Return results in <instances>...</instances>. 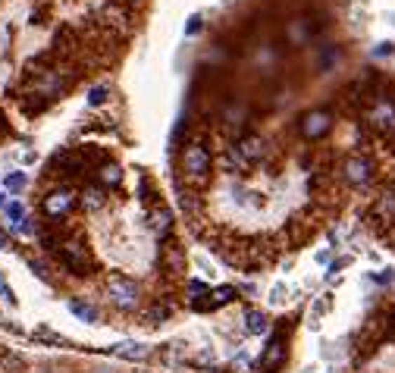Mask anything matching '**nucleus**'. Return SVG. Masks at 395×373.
<instances>
[{
  "label": "nucleus",
  "mask_w": 395,
  "mask_h": 373,
  "mask_svg": "<svg viewBox=\"0 0 395 373\" xmlns=\"http://www.w3.org/2000/svg\"><path fill=\"white\" fill-rule=\"evenodd\" d=\"M179 173H182V179L189 182L192 188L204 185V182L210 179V173H213L210 148H207L204 141H198V138L185 141V145L179 148Z\"/></svg>",
  "instance_id": "1"
},
{
  "label": "nucleus",
  "mask_w": 395,
  "mask_h": 373,
  "mask_svg": "<svg viewBox=\"0 0 395 373\" xmlns=\"http://www.w3.org/2000/svg\"><path fill=\"white\" fill-rule=\"evenodd\" d=\"M104 295H107V301H110L116 310H123V314H132V310H138L145 304L142 286L126 273H107Z\"/></svg>",
  "instance_id": "2"
},
{
  "label": "nucleus",
  "mask_w": 395,
  "mask_h": 373,
  "mask_svg": "<svg viewBox=\"0 0 395 373\" xmlns=\"http://www.w3.org/2000/svg\"><path fill=\"white\" fill-rule=\"evenodd\" d=\"M270 157V141L264 135L245 132L242 138H236V145L229 148V166L232 169H251Z\"/></svg>",
  "instance_id": "3"
},
{
  "label": "nucleus",
  "mask_w": 395,
  "mask_h": 373,
  "mask_svg": "<svg viewBox=\"0 0 395 373\" xmlns=\"http://www.w3.org/2000/svg\"><path fill=\"white\" fill-rule=\"evenodd\" d=\"M79 210V188L76 185H66V182H57V185L51 188V192L41 195V214L44 220H66V216H72Z\"/></svg>",
  "instance_id": "4"
},
{
  "label": "nucleus",
  "mask_w": 395,
  "mask_h": 373,
  "mask_svg": "<svg viewBox=\"0 0 395 373\" xmlns=\"http://www.w3.org/2000/svg\"><path fill=\"white\" fill-rule=\"evenodd\" d=\"M364 123L380 135H395V98L383 91H373L364 107Z\"/></svg>",
  "instance_id": "5"
},
{
  "label": "nucleus",
  "mask_w": 395,
  "mask_h": 373,
  "mask_svg": "<svg viewBox=\"0 0 395 373\" xmlns=\"http://www.w3.org/2000/svg\"><path fill=\"white\" fill-rule=\"evenodd\" d=\"M88 173H91V164H88V157H85V151H79V148H63V151H57L51 157V176L66 182V185H69L72 179L88 176Z\"/></svg>",
  "instance_id": "6"
},
{
  "label": "nucleus",
  "mask_w": 395,
  "mask_h": 373,
  "mask_svg": "<svg viewBox=\"0 0 395 373\" xmlns=\"http://www.w3.org/2000/svg\"><path fill=\"white\" fill-rule=\"evenodd\" d=\"M53 254H57V261L76 276H91V270H95V261H91V251L85 248V242L69 239V235L60 239V245Z\"/></svg>",
  "instance_id": "7"
},
{
  "label": "nucleus",
  "mask_w": 395,
  "mask_h": 373,
  "mask_svg": "<svg viewBox=\"0 0 395 373\" xmlns=\"http://www.w3.org/2000/svg\"><path fill=\"white\" fill-rule=\"evenodd\" d=\"M333 126H336V117H333L330 107H314L295 119V129L304 141H323L333 132Z\"/></svg>",
  "instance_id": "8"
},
{
  "label": "nucleus",
  "mask_w": 395,
  "mask_h": 373,
  "mask_svg": "<svg viewBox=\"0 0 395 373\" xmlns=\"http://www.w3.org/2000/svg\"><path fill=\"white\" fill-rule=\"evenodd\" d=\"M295 327V317H286V320H279V327L273 329V339L267 342L264 355H260V367L264 370H279L286 364V358H289V332Z\"/></svg>",
  "instance_id": "9"
},
{
  "label": "nucleus",
  "mask_w": 395,
  "mask_h": 373,
  "mask_svg": "<svg viewBox=\"0 0 395 373\" xmlns=\"http://www.w3.org/2000/svg\"><path fill=\"white\" fill-rule=\"evenodd\" d=\"M336 173L348 188H367L373 182V176H377V169H373V160L364 157V154H348Z\"/></svg>",
  "instance_id": "10"
},
{
  "label": "nucleus",
  "mask_w": 395,
  "mask_h": 373,
  "mask_svg": "<svg viewBox=\"0 0 395 373\" xmlns=\"http://www.w3.org/2000/svg\"><path fill=\"white\" fill-rule=\"evenodd\" d=\"M317 32H320L317 16H311V13H298V16H292L289 22H286L283 38H286V44L289 47H304V44H311L314 38H317Z\"/></svg>",
  "instance_id": "11"
},
{
  "label": "nucleus",
  "mask_w": 395,
  "mask_h": 373,
  "mask_svg": "<svg viewBox=\"0 0 395 373\" xmlns=\"http://www.w3.org/2000/svg\"><path fill=\"white\" fill-rule=\"evenodd\" d=\"M370 220L383 229H395V188L392 185L377 192V198L370 204Z\"/></svg>",
  "instance_id": "12"
},
{
  "label": "nucleus",
  "mask_w": 395,
  "mask_h": 373,
  "mask_svg": "<svg viewBox=\"0 0 395 373\" xmlns=\"http://www.w3.org/2000/svg\"><path fill=\"white\" fill-rule=\"evenodd\" d=\"M173 223H176V216H173V210L166 207V204H154L148 210V229H151V235L157 242H170Z\"/></svg>",
  "instance_id": "13"
},
{
  "label": "nucleus",
  "mask_w": 395,
  "mask_h": 373,
  "mask_svg": "<svg viewBox=\"0 0 395 373\" xmlns=\"http://www.w3.org/2000/svg\"><path fill=\"white\" fill-rule=\"evenodd\" d=\"M79 207L85 214H98V210L107 207V188L98 185V182H88L85 188H79Z\"/></svg>",
  "instance_id": "14"
},
{
  "label": "nucleus",
  "mask_w": 395,
  "mask_h": 373,
  "mask_svg": "<svg viewBox=\"0 0 395 373\" xmlns=\"http://www.w3.org/2000/svg\"><path fill=\"white\" fill-rule=\"evenodd\" d=\"M95 176H98V185H104L107 192H110V188H119L126 182V169L119 166L116 160H110V157H107L104 164L95 166Z\"/></svg>",
  "instance_id": "15"
},
{
  "label": "nucleus",
  "mask_w": 395,
  "mask_h": 373,
  "mask_svg": "<svg viewBox=\"0 0 395 373\" xmlns=\"http://www.w3.org/2000/svg\"><path fill=\"white\" fill-rule=\"evenodd\" d=\"M113 355L123 358V361H148V358H151V345L135 342V339H126V342L113 345Z\"/></svg>",
  "instance_id": "16"
},
{
  "label": "nucleus",
  "mask_w": 395,
  "mask_h": 373,
  "mask_svg": "<svg viewBox=\"0 0 395 373\" xmlns=\"http://www.w3.org/2000/svg\"><path fill=\"white\" fill-rule=\"evenodd\" d=\"M66 308H69V314L79 317L82 323H100V310L91 301H85V298H69Z\"/></svg>",
  "instance_id": "17"
},
{
  "label": "nucleus",
  "mask_w": 395,
  "mask_h": 373,
  "mask_svg": "<svg viewBox=\"0 0 395 373\" xmlns=\"http://www.w3.org/2000/svg\"><path fill=\"white\" fill-rule=\"evenodd\" d=\"M267 329H270V320H267L264 310L248 308L245 310V332H248V336H264Z\"/></svg>",
  "instance_id": "18"
},
{
  "label": "nucleus",
  "mask_w": 395,
  "mask_h": 373,
  "mask_svg": "<svg viewBox=\"0 0 395 373\" xmlns=\"http://www.w3.org/2000/svg\"><path fill=\"white\" fill-rule=\"evenodd\" d=\"M239 298V292L232 286H217L210 289V301L204 304V310H213V308H223V304H232Z\"/></svg>",
  "instance_id": "19"
},
{
  "label": "nucleus",
  "mask_w": 395,
  "mask_h": 373,
  "mask_svg": "<svg viewBox=\"0 0 395 373\" xmlns=\"http://www.w3.org/2000/svg\"><path fill=\"white\" fill-rule=\"evenodd\" d=\"M0 373H25V358L19 351H0Z\"/></svg>",
  "instance_id": "20"
},
{
  "label": "nucleus",
  "mask_w": 395,
  "mask_h": 373,
  "mask_svg": "<svg viewBox=\"0 0 395 373\" xmlns=\"http://www.w3.org/2000/svg\"><path fill=\"white\" fill-rule=\"evenodd\" d=\"M173 317V308L170 304H154V308L145 310V320L151 323V327H160V323H166Z\"/></svg>",
  "instance_id": "21"
},
{
  "label": "nucleus",
  "mask_w": 395,
  "mask_h": 373,
  "mask_svg": "<svg viewBox=\"0 0 395 373\" xmlns=\"http://www.w3.org/2000/svg\"><path fill=\"white\" fill-rule=\"evenodd\" d=\"M25 185H29V176H25V173H19V169H16V173H6V179H4L6 192H22Z\"/></svg>",
  "instance_id": "22"
},
{
  "label": "nucleus",
  "mask_w": 395,
  "mask_h": 373,
  "mask_svg": "<svg viewBox=\"0 0 395 373\" xmlns=\"http://www.w3.org/2000/svg\"><path fill=\"white\" fill-rule=\"evenodd\" d=\"M107 98H110V85L100 82V85H95V88L88 91V107H100V104H107Z\"/></svg>",
  "instance_id": "23"
},
{
  "label": "nucleus",
  "mask_w": 395,
  "mask_h": 373,
  "mask_svg": "<svg viewBox=\"0 0 395 373\" xmlns=\"http://www.w3.org/2000/svg\"><path fill=\"white\" fill-rule=\"evenodd\" d=\"M6 233H13V235H35V233H38V226L29 220V216H22V220L10 223V229H6Z\"/></svg>",
  "instance_id": "24"
},
{
  "label": "nucleus",
  "mask_w": 395,
  "mask_h": 373,
  "mask_svg": "<svg viewBox=\"0 0 395 373\" xmlns=\"http://www.w3.org/2000/svg\"><path fill=\"white\" fill-rule=\"evenodd\" d=\"M29 267L35 270L38 280H48V282H51V267H48L44 261H38V257H29Z\"/></svg>",
  "instance_id": "25"
},
{
  "label": "nucleus",
  "mask_w": 395,
  "mask_h": 373,
  "mask_svg": "<svg viewBox=\"0 0 395 373\" xmlns=\"http://www.w3.org/2000/svg\"><path fill=\"white\" fill-rule=\"evenodd\" d=\"M204 32V16H189V25H185V38H195Z\"/></svg>",
  "instance_id": "26"
},
{
  "label": "nucleus",
  "mask_w": 395,
  "mask_h": 373,
  "mask_svg": "<svg viewBox=\"0 0 395 373\" xmlns=\"http://www.w3.org/2000/svg\"><path fill=\"white\" fill-rule=\"evenodd\" d=\"M4 210H6V216H10V223H16V220H22V216H25L22 201H10V204H6Z\"/></svg>",
  "instance_id": "27"
},
{
  "label": "nucleus",
  "mask_w": 395,
  "mask_h": 373,
  "mask_svg": "<svg viewBox=\"0 0 395 373\" xmlns=\"http://www.w3.org/2000/svg\"><path fill=\"white\" fill-rule=\"evenodd\" d=\"M232 367L242 370V373L251 370V358H248V351H236V358H232Z\"/></svg>",
  "instance_id": "28"
},
{
  "label": "nucleus",
  "mask_w": 395,
  "mask_h": 373,
  "mask_svg": "<svg viewBox=\"0 0 395 373\" xmlns=\"http://www.w3.org/2000/svg\"><path fill=\"white\" fill-rule=\"evenodd\" d=\"M35 339H41V342H53V345H63V336H57L53 329H35Z\"/></svg>",
  "instance_id": "29"
},
{
  "label": "nucleus",
  "mask_w": 395,
  "mask_h": 373,
  "mask_svg": "<svg viewBox=\"0 0 395 373\" xmlns=\"http://www.w3.org/2000/svg\"><path fill=\"white\" fill-rule=\"evenodd\" d=\"M195 364H198V367H213V364H217V355H213L210 348H204V351H201V355L195 358Z\"/></svg>",
  "instance_id": "30"
},
{
  "label": "nucleus",
  "mask_w": 395,
  "mask_h": 373,
  "mask_svg": "<svg viewBox=\"0 0 395 373\" xmlns=\"http://www.w3.org/2000/svg\"><path fill=\"white\" fill-rule=\"evenodd\" d=\"M0 298H4V304L16 308V295H13V289H10V286H6V280H0Z\"/></svg>",
  "instance_id": "31"
},
{
  "label": "nucleus",
  "mask_w": 395,
  "mask_h": 373,
  "mask_svg": "<svg viewBox=\"0 0 395 373\" xmlns=\"http://www.w3.org/2000/svg\"><path fill=\"white\" fill-rule=\"evenodd\" d=\"M392 53H395L392 41H380L377 47H373V57H392Z\"/></svg>",
  "instance_id": "32"
},
{
  "label": "nucleus",
  "mask_w": 395,
  "mask_h": 373,
  "mask_svg": "<svg viewBox=\"0 0 395 373\" xmlns=\"http://www.w3.org/2000/svg\"><path fill=\"white\" fill-rule=\"evenodd\" d=\"M286 286H283V282H276V286H273V292H270V301L273 304H279V301H286Z\"/></svg>",
  "instance_id": "33"
},
{
  "label": "nucleus",
  "mask_w": 395,
  "mask_h": 373,
  "mask_svg": "<svg viewBox=\"0 0 395 373\" xmlns=\"http://www.w3.org/2000/svg\"><path fill=\"white\" fill-rule=\"evenodd\" d=\"M0 251H10V233L0 229Z\"/></svg>",
  "instance_id": "34"
},
{
  "label": "nucleus",
  "mask_w": 395,
  "mask_h": 373,
  "mask_svg": "<svg viewBox=\"0 0 395 373\" xmlns=\"http://www.w3.org/2000/svg\"><path fill=\"white\" fill-rule=\"evenodd\" d=\"M330 257H333V251H320L317 261H320V263H330Z\"/></svg>",
  "instance_id": "35"
},
{
  "label": "nucleus",
  "mask_w": 395,
  "mask_h": 373,
  "mask_svg": "<svg viewBox=\"0 0 395 373\" xmlns=\"http://www.w3.org/2000/svg\"><path fill=\"white\" fill-rule=\"evenodd\" d=\"M6 204H10V201H6V188H4V185H0V210H4Z\"/></svg>",
  "instance_id": "36"
},
{
  "label": "nucleus",
  "mask_w": 395,
  "mask_h": 373,
  "mask_svg": "<svg viewBox=\"0 0 395 373\" xmlns=\"http://www.w3.org/2000/svg\"><path fill=\"white\" fill-rule=\"evenodd\" d=\"M35 373H53L51 367H41V370H35Z\"/></svg>",
  "instance_id": "37"
},
{
  "label": "nucleus",
  "mask_w": 395,
  "mask_h": 373,
  "mask_svg": "<svg viewBox=\"0 0 395 373\" xmlns=\"http://www.w3.org/2000/svg\"><path fill=\"white\" fill-rule=\"evenodd\" d=\"M126 4H132V6H135V4H142V0H126Z\"/></svg>",
  "instance_id": "38"
},
{
  "label": "nucleus",
  "mask_w": 395,
  "mask_h": 373,
  "mask_svg": "<svg viewBox=\"0 0 395 373\" xmlns=\"http://www.w3.org/2000/svg\"><path fill=\"white\" fill-rule=\"evenodd\" d=\"M95 373H110V370H95Z\"/></svg>",
  "instance_id": "39"
}]
</instances>
